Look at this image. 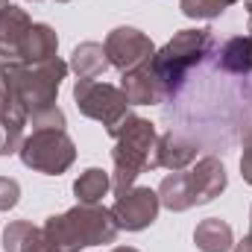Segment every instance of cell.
<instances>
[{
    "instance_id": "obj_1",
    "label": "cell",
    "mask_w": 252,
    "mask_h": 252,
    "mask_svg": "<svg viewBox=\"0 0 252 252\" xmlns=\"http://www.w3.org/2000/svg\"><path fill=\"white\" fill-rule=\"evenodd\" d=\"M44 229V244L50 252H79L85 247H103L115 244L118 238V223L106 205H85L76 202L64 214L47 217Z\"/></svg>"
},
{
    "instance_id": "obj_2",
    "label": "cell",
    "mask_w": 252,
    "mask_h": 252,
    "mask_svg": "<svg viewBox=\"0 0 252 252\" xmlns=\"http://www.w3.org/2000/svg\"><path fill=\"white\" fill-rule=\"evenodd\" d=\"M115 147H112V188L115 193L135 188V179L147 170H156V144L158 132L156 124L138 115H129L124 124L115 129Z\"/></svg>"
},
{
    "instance_id": "obj_3",
    "label": "cell",
    "mask_w": 252,
    "mask_h": 252,
    "mask_svg": "<svg viewBox=\"0 0 252 252\" xmlns=\"http://www.w3.org/2000/svg\"><path fill=\"white\" fill-rule=\"evenodd\" d=\"M229 185V173L217 156H202L188 170H176L161 179L158 199L167 211H188L193 205L214 202Z\"/></svg>"
},
{
    "instance_id": "obj_4",
    "label": "cell",
    "mask_w": 252,
    "mask_h": 252,
    "mask_svg": "<svg viewBox=\"0 0 252 252\" xmlns=\"http://www.w3.org/2000/svg\"><path fill=\"white\" fill-rule=\"evenodd\" d=\"M3 70L9 76L15 100L24 106L27 118H32V115L47 112V109H56V97H59L62 79L67 76L70 64L56 56V59H47V62H38V64L3 62Z\"/></svg>"
},
{
    "instance_id": "obj_5",
    "label": "cell",
    "mask_w": 252,
    "mask_h": 252,
    "mask_svg": "<svg viewBox=\"0 0 252 252\" xmlns=\"http://www.w3.org/2000/svg\"><path fill=\"white\" fill-rule=\"evenodd\" d=\"M211 50H214V35L205 27L202 30H179L161 50H156L150 64H153L164 94L173 97L185 85L188 73L205 62Z\"/></svg>"
},
{
    "instance_id": "obj_6",
    "label": "cell",
    "mask_w": 252,
    "mask_h": 252,
    "mask_svg": "<svg viewBox=\"0 0 252 252\" xmlns=\"http://www.w3.org/2000/svg\"><path fill=\"white\" fill-rule=\"evenodd\" d=\"M24 167L44 173V176H62L76 161V144L67 135V129H32L21 150H18Z\"/></svg>"
},
{
    "instance_id": "obj_7",
    "label": "cell",
    "mask_w": 252,
    "mask_h": 252,
    "mask_svg": "<svg viewBox=\"0 0 252 252\" xmlns=\"http://www.w3.org/2000/svg\"><path fill=\"white\" fill-rule=\"evenodd\" d=\"M73 100H76L79 115L103 124L109 135H115V129L132 115L121 85H109V82H97V79H76Z\"/></svg>"
},
{
    "instance_id": "obj_8",
    "label": "cell",
    "mask_w": 252,
    "mask_h": 252,
    "mask_svg": "<svg viewBox=\"0 0 252 252\" xmlns=\"http://www.w3.org/2000/svg\"><path fill=\"white\" fill-rule=\"evenodd\" d=\"M158 208H161L158 190L129 188L124 193H118V199H115V205L109 211H112L121 232H144L158 220Z\"/></svg>"
},
{
    "instance_id": "obj_9",
    "label": "cell",
    "mask_w": 252,
    "mask_h": 252,
    "mask_svg": "<svg viewBox=\"0 0 252 252\" xmlns=\"http://www.w3.org/2000/svg\"><path fill=\"white\" fill-rule=\"evenodd\" d=\"M103 47H106L109 64L118 67L121 73L132 70V67H138V64H144L147 59L156 56V44L150 41V35L141 32V30H135V27H118V30H112L106 35Z\"/></svg>"
},
{
    "instance_id": "obj_10",
    "label": "cell",
    "mask_w": 252,
    "mask_h": 252,
    "mask_svg": "<svg viewBox=\"0 0 252 252\" xmlns=\"http://www.w3.org/2000/svg\"><path fill=\"white\" fill-rule=\"evenodd\" d=\"M30 124L24 106L15 100L9 76L0 62V156H15L24 144V126Z\"/></svg>"
},
{
    "instance_id": "obj_11",
    "label": "cell",
    "mask_w": 252,
    "mask_h": 252,
    "mask_svg": "<svg viewBox=\"0 0 252 252\" xmlns=\"http://www.w3.org/2000/svg\"><path fill=\"white\" fill-rule=\"evenodd\" d=\"M121 91L126 94L129 106H158V103L167 100V94H164L150 59L144 64H138V67H132V70L121 73Z\"/></svg>"
},
{
    "instance_id": "obj_12",
    "label": "cell",
    "mask_w": 252,
    "mask_h": 252,
    "mask_svg": "<svg viewBox=\"0 0 252 252\" xmlns=\"http://www.w3.org/2000/svg\"><path fill=\"white\" fill-rule=\"evenodd\" d=\"M196 153H199V147L185 138V135H179V132H164V135H158V144H156V161H158V167H167L170 173H176V170H188L190 164L196 161Z\"/></svg>"
},
{
    "instance_id": "obj_13",
    "label": "cell",
    "mask_w": 252,
    "mask_h": 252,
    "mask_svg": "<svg viewBox=\"0 0 252 252\" xmlns=\"http://www.w3.org/2000/svg\"><path fill=\"white\" fill-rule=\"evenodd\" d=\"M59 53V35L50 24H32L18 47V59L15 62L24 64H38L47 62V59H56Z\"/></svg>"
},
{
    "instance_id": "obj_14",
    "label": "cell",
    "mask_w": 252,
    "mask_h": 252,
    "mask_svg": "<svg viewBox=\"0 0 252 252\" xmlns=\"http://www.w3.org/2000/svg\"><path fill=\"white\" fill-rule=\"evenodd\" d=\"M30 27H32V21H30V15L21 6L9 3V6L0 9V59L3 62H15L18 59V47H21V41H24Z\"/></svg>"
},
{
    "instance_id": "obj_15",
    "label": "cell",
    "mask_w": 252,
    "mask_h": 252,
    "mask_svg": "<svg viewBox=\"0 0 252 252\" xmlns=\"http://www.w3.org/2000/svg\"><path fill=\"white\" fill-rule=\"evenodd\" d=\"M193 244L199 252H232L235 247V232L226 220L220 217H205L193 229Z\"/></svg>"
},
{
    "instance_id": "obj_16",
    "label": "cell",
    "mask_w": 252,
    "mask_h": 252,
    "mask_svg": "<svg viewBox=\"0 0 252 252\" xmlns=\"http://www.w3.org/2000/svg\"><path fill=\"white\" fill-rule=\"evenodd\" d=\"M217 67L223 73H232V76H250L252 73V38H250V32L229 38L217 50Z\"/></svg>"
},
{
    "instance_id": "obj_17",
    "label": "cell",
    "mask_w": 252,
    "mask_h": 252,
    "mask_svg": "<svg viewBox=\"0 0 252 252\" xmlns=\"http://www.w3.org/2000/svg\"><path fill=\"white\" fill-rule=\"evenodd\" d=\"M3 252H50L44 244V229L30 220H12L3 229Z\"/></svg>"
},
{
    "instance_id": "obj_18",
    "label": "cell",
    "mask_w": 252,
    "mask_h": 252,
    "mask_svg": "<svg viewBox=\"0 0 252 252\" xmlns=\"http://www.w3.org/2000/svg\"><path fill=\"white\" fill-rule=\"evenodd\" d=\"M109 59H106V47L97 41H82L73 47L70 53V70L76 73V79H97L100 73H106Z\"/></svg>"
},
{
    "instance_id": "obj_19",
    "label": "cell",
    "mask_w": 252,
    "mask_h": 252,
    "mask_svg": "<svg viewBox=\"0 0 252 252\" xmlns=\"http://www.w3.org/2000/svg\"><path fill=\"white\" fill-rule=\"evenodd\" d=\"M112 190V176L103 170V167H88L85 173H79V179L73 182V196L76 202H85V205H97L103 202V196Z\"/></svg>"
},
{
    "instance_id": "obj_20",
    "label": "cell",
    "mask_w": 252,
    "mask_h": 252,
    "mask_svg": "<svg viewBox=\"0 0 252 252\" xmlns=\"http://www.w3.org/2000/svg\"><path fill=\"white\" fill-rule=\"evenodd\" d=\"M241 0H179V9L185 18H193V21H211L217 15H223L229 6H235Z\"/></svg>"
},
{
    "instance_id": "obj_21",
    "label": "cell",
    "mask_w": 252,
    "mask_h": 252,
    "mask_svg": "<svg viewBox=\"0 0 252 252\" xmlns=\"http://www.w3.org/2000/svg\"><path fill=\"white\" fill-rule=\"evenodd\" d=\"M21 202V185L12 176H0V211H12Z\"/></svg>"
},
{
    "instance_id": "obj_22",
    "label": "cell",
    "mask_w": 252,
    "mask_h": 252,
    "mask_svg": "<svg viewBox=\"0 0 252 252\" xmlns=\"http://www.w3.org/2000/svg\"><path fill=\"white\" fill-rule=\"evenodd\" d=\"M30 126H32V129H64L67 121H64V112L56 106V109L41 112V115H32V118H30Z\"/></svg>"
},
{
    "instance_id": "obj_23",
    "label": "cell",
    "mask_w": 252,
    "mask_h": 252,
    "mask_svg": "<svg viewBox=\"0 0 252 252\" xmlns=\"http://www.w3.org/2000/svg\"><path fill=\"white\" fill-rule=\"evenodd\" d=\"M241 176H244V182L252 185V126L244 129V138H241Z\"/></svg>"
},
{
    "instance_id": "obj_24",
    "label": "cell",
    "mask_w": 252,
    "mask_h": 252,
    "mask_svg": "<svg viewBox=\"0 0 252 252\" xmlns=\"http://www.w3.org/2000/svg\"><path fill=\"white\" fill-rule=\"evenodd\" d=\"M232 252H252V235H247L244 241H238V244L232 247Z\"/></svg>"
},
{
    "instance_id": "obj_25",
    "label": "cell",
    "mask_w": 252,
    "mask_h": 252,
    "mask_svg": "<svg viewBox=\"0 0 252 252\" xmlns=\"http://www.w3.org/2000/svg\"><path fill=\"white\" fill-rule=\"evenodd\" d=\"M109 252H138L135 247H115V250H109Z\"/></svg>"
},
{
    "instance_id": "obj_26",
    "label": "cell",
    "mask_w": 252,
    "mask_h": 252,
    "mask_svg": "<svg viewBox=\"0 0 252 252\" xmlns=\"http://www.w3.org/2000/svg\"><path fill=\"white\" fill-rule=\"evenodd\" d=\"M250 235H252V211H250Z\"/></svg>"
},
{
    "instance_id": "obj_27",
    "label": "cell",
    "mask_w": 252,
    "mask_h": 252,
    "mask_svg": "<svg viewBox=\"0 0 252 252\" xmlns=\"http://www.w3.org/2000/svg\"><path fill=\"white\" fill-rule=\"evenodd\" d=\"M56 3H70V0H56Z\"/></svg>"
},
{
    "instance_id": "obj_28",
    "label": "cell",
    "mask_w": 252,
    "mask_h": 252,
    "mask_svg": "<svg viewBox=\"0 0 252 252\" xmlns=\"http://www.w3.org/2000/svg\"><path fill=\"white\" fill-rule=\"evenodd\" d=\"M250 38H252V27H250Z\"/></svg>"
}]
</instances>
